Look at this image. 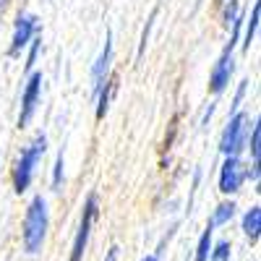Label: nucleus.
Wrapping results in <instances>:
<instances>
[{"label": "nucleus", "instance_id": "f8f14e48", "mask_svg": "<svg viewBox=\"0 0 261 261\" xmlns=\"http://www.w3.org/2000/svg\"><path fill=\"white\" fill-rule=\"evenodd\" d=\"M118 92V76L113 73L110 79L105 81V86L94 94V102H97V107H94V115H97V120H105V115L110 113V102H113V94Z\"/></svg>", "mask_w": 261, "mask_h": 261}, {"label": "nucleus", "instance_id": "dca6fc26", "mask_svg": "<svg viewBox=\"0 0 261 261\" xmlns=\"http://www.w3.org/2000/svg\"><path fill=\"white\" fill-rule=\"evenodd\" d=\"M206 261H232V243L230 241H214Z\"/></svg>", "mask_w": 261, "mask_h": 261}, {"label": "nucleus", "instance_id": "f3484780", "mask_svg": "<svg viewBox=\"0 0 261 261\" xmlns=\"http://www.w3.org/2000/svg\"><path fill=\"white\" fill-rule=\"evenodd\" d=\"M238 16H243L241 0H222V27L230 29V24H232Z\"/></svg>", "mask_w": 261, "mask_h": 261}, {"label": "nucleus", "instance_id": "7ed1b4c3", "mask_svg": "<svg viewBox=\"0 0 261 261\" xmlns=\"http://www.w3.org/2000/svg\"><path fill=\"white\" fill-rule=\"evenodd\" d=\"M248 130H251V115L246 110H238L227 115V123L220 134V154L222 157H243L246 141H248Z\"/></svg>", "mask_w": 261, "mask_h": 261}, {"label": "nucleus", "instance_id": "f257e3e1", "mask_svg": "<svg viewBox=\"0 0 261 261\" xmlns=\"http://www.w3.org/2000/svg\"><path fill=\"white\" fill-rule=\"evenodd\" d=\"M47 230H50V209L47 199L42 193L32 196V201L27 204L24 212V222H21V246L29 256H37L45 248L47 241Z\"/></svg>", "mask_w": 261, "mask_h": 261}, {"label": "nucleus", "instance_id": "1a4fd4ad", "mask_svg": "<svg viewBox=\"0 0 261 261\" xmlns=\"http://www.w3.org/2000/svg\"><path fill=\"white\" fill-rule=\"evenodd\" d=\"M241 230H243V238L251 246H258V241H261V204H253L251 209L243 212Z\"/></svg>", "mask_w": 261, "mask_h": 261}, {"label": "nucleus", "instance_id": "f03ea898", "mask_svg": "<svg viewBox=\"0 0 261 261\" xmlns=\"http://www.w3.org/2000/svg\"><path fill=\"white\" fill-rule=\"evenodd\" d=\"M47 154V136L37 130V134L27 141V146H21V154L13 165V172H11V180H13V191L21 196L27 193L34 183V175H37V167L42 162V157Z\"/></svg>", "mask_w": 261, "mask_h": 261}, {"label": "nucleus", "instance_id": "423d86ee", "mask_svg": "<svg viewBox=\"0 0 261 261\" xmlns=\"http://www.w3.org/2000/svg\"><path fill=\"white\" fill-rule=\"evenodd\" d=\"M248 183L246 175V160L243 157H222L220 172H217V191L225 199H232L243 191V186Z\"/></svg>", "mask_w": 261, "mask_h": 261}, {"label": "nucleus", "instance_id": "9d476101", "mask_svg": "<svg viewBox=\"0 0 261 261\" xmlns=\"http://www.w3.org/2000/svg\"><path fill=\"white\" fill-rule=\"evenodd\" d=\"M258 21H261V3L256 0V3L251 6V13L248 16H243V27H241V47L243 53H248L251 50V45H253V39H256V34H258Z\"/></svg>", "mask_w": 261, "mask_h": 261}, {"label": "nucleus", "instance_id": "6ab92c4d", "mask_svg": "<svg viewBox=\"0 0 261 261\" xmlns=\"http://www.w3.org/2000/svg\"><path fill=\"white\" fill-rule=\"evenodd\" d=\"M157 16H160V6H157V8H151V13H149V18H146V24H144V29H141V39H139V58L146 53V45H149V37H151V29H154Z\"/></svg>", "mask_w": 261, "mask_h": 261}, {"label": "nucleus", "instance_id": "9b49d317", "mask_svg": "<svg viewBox=\"0 0 261 261\" xmlns=\"http://www.w3.org/2000/svg\"><path fill=\"white\" fill-rule=\"evenodd\" d=\"M238 217V204H235V199H225V201H220L214 209H212V214H209V227L212 230H217V227H227L232 220Z\"/></svg>", "mask_w": 261, "mask_h": 261}, {"label": "nucleus", "instance_id": "0eeeda50", "mask_svg": "<svg viewBox=\"0 0 261 261\" xmlns=\"http://www.w3.org/2000/svg\"><path fill=\"white\" fill-rule=\"evenodd\" d=\"M39 34V16L37 13H18L13 21V34H11V45H8V55L18 58L29 47V42Z\"/></svg>", "mask_w": 261, "mask_h": 261}, {"label": "nucleus", "instance_id": "412c9836", "mask_svg": "<svg viewBox=\"0 0 261 261\" xmlns=\"http://www.w3.org/2000/svg\"><path fill=\"white\" fill-rule=\"evenodd\" d=\"M118 256H120V248L118 246H110V248H107V253H105V261H118Z\"/></svg>", "mask_w": 261, "mask_h": 261}, {"label": "nucleus", "instance_id": "4468645a", "mask_svg": "<svg viewBox=\"0 0 261 261\" xmlns=\"http://www.w3.org/2000/svg\"><path fill=\"white\" fill-rule=\"evenodd\" d=\"M248 89H251V81L248 79H241L235 84V92H232V99H230V115L238 113V110H243V102L248 97Z\"/></svg>", "mask_w": 261, "mask_h": 261}, {"label": "nucleus", "instance_id": "a211bd4d", "mask_svg": "<svg viewBox=\"0 0 261 261\" xmlns=\"http://www.w3.org/2000/svg\"><path fill=\"white\" fill-rule=\"evenodd\" d=\"M65 183V154H63V149L58 151V157H55V165H53V178H50V186L53 191H60Z\"/></svg>", "mask_w": 261, "mask_h": 261}, {"label": "nucleus", "instance_id": "20e7f679", "mask_svg": "<svg viewBox=\"0 0 261 261\" xmlns=\"http://www.w3.org/2000/svg\"><path fill=\"white\" fill-rule=\"evenodd\" d=\"M97 217H99V199H97V193H89L84 199V206H81V217H79V227H76L73 243H71L68 261H84V253H86V246H89Z\"/></svg>", "mask_w": 261, "mask_h": 261}, {"label": "nucleus", "instance_id": "ddd939ff", "mask_svg": "<svg viewBox=\"0 0 261 261\" xmlns=\"http://www.w3.org/2000/svg\"><path fill=\"white\" fill-rule=\"evenodd\" d=\"M212 243H214V230L206 225L196 241V248H193V261H206L209 258V251H212Z\"/></svg>", "mask_w": 261, "mask_h": 261}, {"label": "nucleus", "instance_id": "2eb2a0df", "mask_svg": "<svg viewBox=\"0 0 261 261\" xmlns=\"http://www.w3.org/2000/svg\"><path fill=\"white\" fill-rule=\"evenodd\" d=\"M27 53V63H24V76L27 73H32L34 71V65H37V58H39V53H42V34H37L32 42H29V47L24 50Z\"/></svg>", "mask_w": 261, "mask_h": 261}, {"label": "nucleus", "instance_id": "39448f33", "mask_svg": "<svg viewBox=\"0 0 261 261\" xmlns=\"http://www.w3.org/2000/svg\"><path fill=\"white\" fill-rule=\"evenodd\" d=\"M42 84H45L42 71H32L24 76V89H21V105H18V118H16L18 128L32 125V120L39 110V102H42Z\"/></svg>", "mask_w": 261, "mask_h": 261}, {"label": "nucleus", "instance_id": "6e6552de", "mask_svg": "<svg viewBox=\"0 0 261 261\" xmlns=\"http://www.w3.org/2000/svg\"><path fill=\"white\" fill-rule=\"evenodd\" d=\"M113 60H115V45H113V32L105 34V45L99 50V55L92 63L89 71V84H92V97L105 86V81L113 76Z\"/></svg>", "mask_w": 261, "mask_h": 261}, {"label": "nucleus", "instance_id": "4be33fe9", "mask_svg": "<svg viewBox=\"0 0 261 261\" xmlns=\"http://www.w3.org/2000/svg\"><path fill=\"white\" fill-rule=\"evenodd\" d=\"M141 261H160V253H146Z\"/></svg>", "mask_w": 261, "mask_h": 261}, {"label": "nucleus", "instance_id": "aec40b11", "mask_svg": "<svg viewBox=\"0 0 261 261\" xmlns=\"http://www.w3.org/2000/svg\"><path fill=\"white\" fill-rule=\"evenodd\" d=\"M217 113V99H212L209 105H206V110H204V115H201V128H206L209 125V120H212V115Z\"/></svg>", "mask_w": 261, "mask_h": 261}]
</instances>
